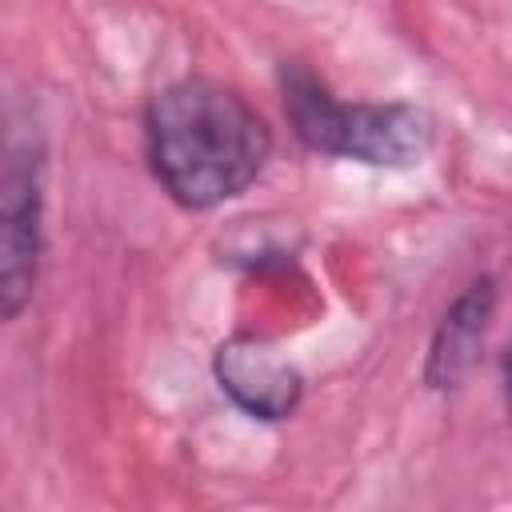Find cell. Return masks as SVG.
Here are the masks:
<instances>
[{
	"mask_svg": "<svg viewBox=\"0 0 512 512\" xmlns=\"http://www.w3.org/2000/svg\"><path fill=\"white\" fill-rule=\"evenodd\" d=\"M144 156L172 204L212 212L260 180L272 128L232 84L180 76L144 104Z\"/></svg>",
	"mask_w": 512,
	"mask_h": 512,
	"instance_id": "6da1fadb",
	"label": "cell"
},
{
	"mask_svg": "<svg viewBox=\"0 0 512 512\" xmlns=\"http://www.w3.org/2000/svg\"><path fill=\"white\" fill-rule=\"evenodd\" d=\"M496 304H500L496 276L484 272V276H472L440 312L424 352V384L432 392H456L480 368Z\"/></svg>",
	"mask_w": 512,
	"mask_h": 512,
	"instance_id": "5b68a950",
	"label": "cell"
},
{
	"mask_svg": "<svg viewBox=\"0 0 512 512\" xmlns=\"http://www.w3.org/2000/svg\"><path fill=\"white\" fill-rule=\"evenodd\" d=\"M44 140L8 128L0 164V320L12 324L36 296L44 264Z\"/></svg>",
	"mask_w": 512,
	"mask_h": 512,
	"instance_id": "3957f363",
	"label": "cell"
},
{
	"mask_svg": "<svg viewBox=\"0 0 512 512\" xmlns=\"http://www.w3.org/2000/svg\"><path fill=\"white\" fill-rule=\"evenodd\" d=\"M280 96L292 136L316 156L404 172L436 144V124L424 108L404 100H340L296 60L280 64Z\"/></svg>",
	"mask_w": 512,
	"mask_h": 512,
	"instance_id": "7a4b0ae2",
	"label": "cell"
},
{
	"mask_svg": "<svg viewBox=\"0 0 512 512\" xmlns=\"http://www.w3.org/2000/svg\"><path fill=\"white\" fill-rule=\"evenodd\" d=\"M500 396H504V416L512 420V340H508L504 364H500Z\"/></svg>",
	"mask_w": 512,
	"mask_h": 512,
	"instance_id": "8992f818",
	"label": "cell"
},
{
	"mask_svg": "<svg viewBox=\"0 0 512 512\" xmlns=\"http://www.w3.org/2000/svg\"><path fill=\"white\" fill-rule=\"evenodd\" d=\"M212 376H216V388L248 420H260V424L288 420L304 400L300 368L280 352V344L256 332H236L220 340L212 352Z\"/></svg>",
	"mask_w": 512,
	"mask_h": 512,
	"instance_id": "277c9868",
	"label": "cell"
}]
</instances>
